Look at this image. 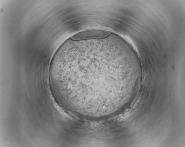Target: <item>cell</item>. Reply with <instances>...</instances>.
Here are the masks:
<instances>
[{
  "label": "cell",
  "instance_id": "1",
  "mask_svg": "<svg viewBox=\"0 0 185 147\" xmlns=\"http://www.w3.org/2000/svg\"><path fill=\"white\" fill-rule=\"evenodd\" d=\"M136 74L127 53L105 39L73 41L54 56L50 81L63 103L76 111H103L115 104L121 84Z\"/></svg>",
  "mask_w": 185,
  "mask_h": 147
},
{
  "label": "cell",
  "instance_id": "2",
  "mask_svg": "<svg viewBox=\"0 0 185 147\" xmlns=\"http://www.w3.org/2000/svg\"><path fill=\"white\" fill-rule=\"evenodd\" d=\"M111 32L102 29H89L78 32L70 38L78 41L101 39L106 38L111 35Z\"/></svg>",
  "mask_w": 185,
  "mask_h": 147
}]
</instances>
